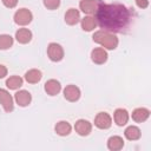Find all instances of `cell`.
Returning a JSON list of instances; mask_svg holds the SVG:
<instances>
[{
	"label": "cell",
	"mask_w": 151,
	"mask_h": 151,
	"mask_svg": "<svg viewBox=\"0 0 151 151\" xmlns=\"http://www.w3.org/2000/svg\"><path fill=\"white\" fill-rule=\"evenodd\" d=\"M94 14L97 25L111 33L123 32L131 21L130 11L122 4H104L100 1Z\"/></svg>",
	"instance_id": "obj_1"
},
{
	"label": "cell",
	"mask_w": 151,
	"mask_h": 151,
	"mask_svg": "<svg viewBox=\"0 0 151 151\" xmlns=\"http://www.w3.org/2000/svg\"><path fill=\"white\" fill-rule=\"evenodd\" d=\"M92 39H93L94 42L101 45L106 50H114L118 46V38L113 33L104 31V29L94 32Z\"/></svg>",
	"instance_id": "obj_2"
},
{
	"label": "cell",
	"mask_w": 151,
	"mask_h": 151,
	"mask_svg": "<svg viewBox=\"0 0 151 151\" xmlns=\"http://www.w3.org/2000/svg\"><path fill=\"white\" fill-rule=\"evenodd\" d=\"M33 19V14L27 8H20L14 13V22L20 26L28 25Z\"/></svg>",
	"instance_id": "obj_3"
},
{
	"label": "cell",
	"mask_w": 151,
	"mask_h": 151,
	"mask_svg": "<svg viewBox=\"0 0 151 151\" xmlns=\"http://www.w3.org/2000/svg\"><path fill=\"white\" fill-rule=\"evenodd\" d=\"M47 55L52 61H60L64 58V48L57 42H51L47 46Z\"/></svg>",
	"instance_id": "obj_4"
},
{
	"label": "cell",
	"mask_w": 151,
	"mask_h": 151,
	"mask_svg": "<svg viewBox=\"0 0 151 151\" xmlns=\"http://www.w3.org/2000/svg\"><path fill=\"white\" fill-rule=\"evenodd\" d=\"M94 125L100 130L110 129L112 125V119L109 113L106 112H99L94 118Z\"/></svg>",
	"instance_id": "obj_5"
},
{
	"label": "cell",
	"mask_w": 151,
	"mask_h": 151,
	"mask_svg": "<svg viewBox=\"0 0 151 151\" xmlns=\"http://www.w3.org/2000/svg\"><path fill=\"white\" fill-rule=\"evenodd\" d=\"M0 104L2 105V107L6 112H12L14 109L13 98L9 94V92L6 91L5 88H0Z\"/></svg>",
	"instance_id": "obj_6"
},
{
	"label": "cell",
	"mask_w": 151,
	"mask_h": 151,
	"mask_svg": "<svg viewBox=\"0 0 151 151\" xmlns=\"http://www.w3.org/2000/svg\"><path fill=\"white\" fill-rule=\"evenodd\" d=\"M81 96V92H80V88L76 85H67L65 88H64V97L66 100L68 101H77L79 100Z\"/></svg>",
	"instance_id": "obj_7"
},
{
	"label": "cell",
	"mask_w": 151,
	"mask_h": 151,
	"mask_svg": "<svg viewBox=\"0 0 151 151\" xmlns=\"http://www.w3.org/2000/svg\"><path fill=\"white\" fill-rule=\"evenodd\" d=\"M74 130L79 136H88L92 131V124L88 120L79 119L74 124Z\"/></svg>",
	"instance_id": "obj_8"
},
{
	"label": "cell",
	"mask_w": 151,
	"mask_h": 151,
	"mask_svg": "<svg viewBox=\"0 0 151 151\" xmlns=\"http://www.w3.org/2000/svg\"><path fill=\"white\" fill-rule=\"evenodd\" d=\"M107 57H109L107 52L103 47H97V48L92 50V52H91V59L97 65H101V64L106 63Z\"/></svg>",
	"instance_id": "obj_9"
},
{
	"label": "cell",
	"mask_w": 151,
	"mask_h": 151,
	"mask_svg": "<svg viewBox=\"0 0 151 151\" xmlns=\"http://www.w3.org/2000/svg\"><path fill=\"white\" fill-rule=\"evenodd\" d=\"M14 99L17 101V104L21 107H25V106H28L32 101V96L28 91L26 90H20L18 91L15 94H14Z\"/></svg>",
	"instance_id": "obj_10"
},
{
	"label": "cell",
	"mask_w": 151,
	"mask_h": 151,
	"mask_svg": "<svg viewBox=\"0 0 151 151\" xmlns=\"http://www.w3.org/2000/svg\"><path fill=\"white\" fill-rule=\"evenodd\" d=\"M99 2H100L99 0H81L79 4V7L86 14H94Z\"/></svg>",
	"instance_id": "obj_11"
},
{
	"label": "cell",
	"mask_w": 151,
	"mask_h": 151,
	"mask_svg": "<svg viewBox=\"0 0 151 151\" xmlns=\"http://www.w3.org/2000/svg\"><path fill=\"white\" fill-rule=\"evenodd\" d=\"M44 90L48 96H57L60 91H61V85L58 80L55 79H50L45 83L44 85Z\"/></svg>",
	"instance_id": "obj_12"
},
{
	"label": "cell",
	"mask_w": 151,
	"mask_h": 151,
	"mask_svg": "<svg viewBox=\"0 0 151 151\" xmlns=\"http://www.w3.org/2000/svg\"><path fill=\"white\" fill-rule=\"evenodd\" d=\"M150 117V111L145 107H138L132 111V119L136 123H143Z\"/></svg>",
	"instance_id": "obj_13"
},
{
	"label": "cell",
	"mask_w": 151,
	"mask_h": 151,
	"mask_svg": "<svg viewBox=\"0 0 151 151\" xmlns=\"http://www.w3.org/2000/svg\"><path fill=\"white\" fill-rule=\"evenodd\" d=\"M113 119H114V123L118 125V126H123L127 123L129 120V112L125 110V109H117L114 111V114H113Z\"/></svg>",
	"instance_id": "obj_14"
},
{
	"label": "cell",
	"mask_w": 151,
	"mask_h": 151,
	"mask_svg": "<svg viewBox=\"0 0 151 151\" xmlns=\"http://www.w3.org/2000/svg\"><path fill=\"white\" fill-rule=\"evenodd\" d=\"M15 39L20 44H28L32 39V32L28 28H19L15 32Z\"/></svg>",
	"instance_id": "obj_15"
},
{
	"label": "cell",
	"mask_w": 151,
	"mask_h": 151,
	"mask_svg": "<svg viewBox=\"0 0 151 151\" xmlns=\"http://www.w3.org/2000/svg\"><path fill=\"white\" fill-rule=\"evenodd\" d=\"M124 146V140L120 136H112L107 140V149L111 151H119Z\"/></svg>",
	"instance_id": "obj_16"
},
{
	"label": "cell",
	"mask_w": 151,
	"mask_h": 151,
	"mask_svg": "<svg viewBox=\"0 0 151 151\" xmlns=\"http://www.w3.org/2000/svg\"><path fill=\"white\" fill-rule=\"evenodd\" d=\"M80 20V13L78 9L76 8H70L66 13H65V22L67 25H76L78 21Z\"/></svg>",
	"instance_id": "obj_17"
},
{
	"label": "cell",
	"mask_w": 151,
	"mask_h": 151,
	"mask_svg": "<svg viewBox=\"0 0 151 151\" xmlns=\"http://www.w3.org/2000/svg\"><path fill=\"white\" fill-rule=\"evenodd\" d=\"M41 77H42L41 72L39 70H37V68H32V70H29V71H27L25 73V79L29 84H37V83H39L41 80Z\"/></svg>",
	"instance_id": "obj_18"
},
{
	"label": "cell",
	"mask_w": 151,
	"mask_h": 151,
	"mask_svg": "<svg viewBox=\"0 0 151 151\" xmlns=\"http://www.w3.org/2000/svg\"><path fill=\"white\" fill-rule=\"evenodd\" d=\"M54 130H55L57 134H59V136H68L71 133L72 127H71L70 123H67L65 120H60V122H58L55 124Z\"/></svg>",
	"instance_id": "obj_19"
},
{
	"label": "cell",
	"mask_w": 151,
	"mask_h": 151,
	"mask_svg": "<svg viewBox=\"0 0 151 151\" xmlns=\"http://www.w3.org/2000/svg\"><path fill=\"white\" fill-rule=\"evenodd\" d=\"M124 136H125V138L129 139V140H138V139L140 138V136H142V132H140V130H139L137 126L131 125V126H127V127L125 129Z\"/></svg>",
	"instance_id": "obj_20"
},
{
	"label": "cell",
	"mask_w": 151,
	"mask_h": 151,
	"mask_svg": "<svg viewBox=\"0 0 151 151\" xmlns=\"http://www.w3.org/2000/svg\"><path fill=\"white\" fill-rule=\"evenodd\" d=\"M97 26V21L94 19V17H91V15H87L85 18L81 19V28L86 32H91L96 28Z\"/></svg>",
	"instance_id": "obj_21"
},
{
	"label": "cell",
	"mask_w": 151,
	"mask_h": 151,
	"mask_svg": "<svg viewBox=\"0 0 151 151\" xmlns=\"http://www.w3.org/2000/svg\"><path fill=\"white\" fill-rule=\"evenodd\" d=\"M22 85V78L19 76H12L6 80V86L9 90H18Z\"/></svg>",
	"instance_id": "obj_22"
},
{
	"label": "cell",
	"mask_w": 151,
	"mask_h": 151,
	"mask_svg": "<svg viewBox=\"0 0 151 151\" xmlns=\"http://www.w3.org/2000/svg\"><path fill=\"white\" fill-rule=\"evenodd\" d=\"M13 38L9 34H0V50H7L12 47Z\"/></svg>",
	"instance_id": "obj_23"
},
{
	"label": "cell",
	"mask_w": 151,
	"mask_h": 151,
	"mask_svg": "<svg viewBox=\"0 0 151 151\" xmlns=\"http://www.w3.org/2000/svg\"><path fill=\"white\" fill-rule=\"evenodd\" d=\"M42 2L47 9H57L60 6V0H42Z\"/></svg>",
	"instance_id": "obj_24"
},
{
	"label": "cell",
	"mask_w": 151,
	"mask_h": 151,
	"mask_svg": "<svg viewBox=\"0 0 151 151\" xmlns=\"http://www.w3.org/2000/svg\"><path fill=\"white\" fill-rule=\"evenodd\" d=\"M7 8H14L18 5V0H1Z\"/></svg>",
	"instance_id": "obj_25"
},
{
	"label": "cell",
	"mask_w": 151,
	"mask_h": 151,
	"mask_svg": "<svg viewBox=\"0 0 151 151\" xmlns=\"http://www.w3.org/2000/svg\"><path fill=\"white\" fill-rule=\"evenodd\" d=\"M134 1H136V5L142 9H144L149 6V0H134Z\"/></svg>",
	"instance_id": "obj_26"
},
{
	"label": "cell",
	"mask_w": 151,
	"mask_h": 151,
	"mask_svg": "<svg viewBox=\"0 0 151 151\" xmlns=\"http://www.w3.org/2000/svg\"><path fill=\"white\" fill-rule=\"evenodd\" d=\"M6 76H7V68H6V66L0 65V79L1 78H5Z\"/></svg>",
	"instance_id": "obj_27"
}]
</instances>
